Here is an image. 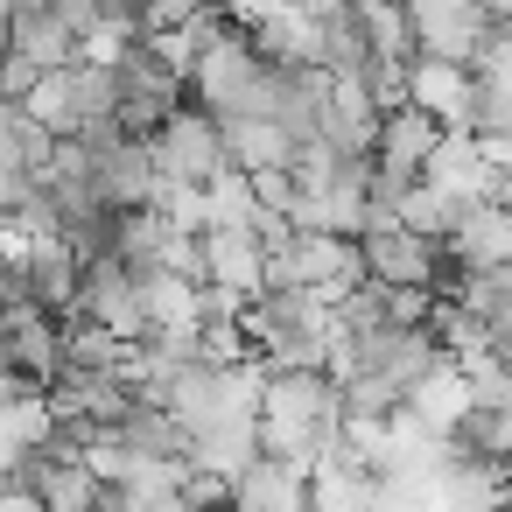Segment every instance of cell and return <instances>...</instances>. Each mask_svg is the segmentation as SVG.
<instances>
[{"label":"cell","mask_w":512,"mask_h":512,"mask_svg":"<svg viewBox=\"0 0 512 512\" xmlns=\"http://www.w3.org/2000/svg\"><path fill=\"white\" fill-rule=\"evenodd\" d=\"M365 281H372L365 246L358 239H337V232H295L267 260V288H302V295H323V302H344Z\"/></svg>","instance_id":"1"},{"label":"cell","mask_w":512,"mask_h":512,"mask_svg":"<svg viewBox=\"0 0 512 512\" xmlns=\"http://www.w3.org/2000/svg\"><path fill=\"white\" fill-rule=\"evenodd\" d=\"M155 169H162V183H176V190H211V183L232 169L225 120L204 113V106H183V113L155 134Z\"/></svg>","instance_id":"2"},{"label":"cell","mask_w":512,"mask_h":512,"mask_svg":"<svg viewBox=\"0 0 512 512\" xmlns=\"http://www.w3.org/2000/svg\"><path fill=\"white\" fill-rule=\"evenodd\" d=\"M71 316H78V323H106V330H120L127 344H148V337H155V323H148V274H134L127 260H92Z\"/></svg>","instance_id":"3"},{"label":"cell","mask_w":512,"mask_h":512,"mask_svg":"<svg viewBox=\"0 0 512 512\" xmlns=\"http://www.w3.org/2000/svg\"><path fill=\"white\" fill-rule=\"evenodd\" d=\"M365 246V267H372V281L379 288H449L456 281V260H449V246H435V239H421V232H372V239H358Z\"/></svg>","instance_id":"4"},{"label":"cell","mask_w":512,"mask_h":512,"mask_svg":"<svg viewBox=\"0 0 512 512\" xmlns=\"http://www.w3.org/2000/svg\"><path fill=\"white\" fill-rule=\"evenodd\" d=\"M407 15H414L421 57H442V64H470L477 71L484 36H491V22H484L477 0H407Z\"/></svg>","instance_id":"5"},{"label":"cell","mask_w":512,"mask_h":512,"mask_svg":"<svg viewBox=\"0 0 512 512\" xmlns=\"http://www.w3.org/2000/svg\"><path fill=\"white\" fill-rule=\"evenodd\" d=\"M379 134H386V106H379V92H372L365 78H330L323 134H316V141H330L337 155L372 162V155H379Z\"/></svg>","instance_id":"6"},{"label":"cell","mask_w":512,"mask_h":512,"mask_svg":"<svg viewBox=\"0 0 512 512\" xmlns=\"http://www.w3.org/2000/svg\"><path fill=\"white\" fill-rule=\"evenodd\" d=\"M407 106H421V113L442 120L449 134H470L477 71H470V64H442V57H414V64H407Z\"/></svg>","instance_id":"7"},{"label":"cell","mask_w":512,"mask_h":512,"mask_svg":"<svg viewBox=\"0 0 512 512\" xmlns=\"http://www.w3.org/2000/svg\"><path fill=\"white\" fill-rule=\"evenodd\" d=\"M442 120H428L421 106H393L386 113V134H379V155H372V169L386 176V183H400V190H414L421 183V169H428V155L442 148Z\"/></svg>","instance_id":"8"},{"label":"cell","mask_w":512,"mask_h":512,"mask_svg":"<svg viewBox=\"0 0 512 512\" xmlns=\"http://www.w3.org/2000/svg\"><path fill=\"white\" fill-rule=\"evenodd\" d=\"M267 246H260V232L253 225H218V232H204V281L211 288H232V295H246V302H260L267 295Z\"/></svg>","instance_id":"9"},{"label":"cell","mask_w":512,"mask_h":512,"mask_svg":"<svg viewBox=\"0 0 512 512\" xmlns=\"http://www.w3.org/2000/svg\"><path fill=\"white\" fill-rule=\"evenodd\" d=\"M8 365L22 379H43V386L64 379V323L50 309H36L29 295L8 302Z\"/></svg>","instance_id":"10"},{"label":"cell","mask_w":512,"mask_h":512,"mask_svg":"<svg viewBox=\"0 0 512 512\" xmlns=\"http://www.w3.org/2000/svg\"><path fill=\"white\" fill-rule=\"evenodd\" d=\"M407 414L428 428V435H442V442H456L463 428H470V414H477V393H470V372L456 365V358H442L414 393H407Z\"/></svg>","instance_id":"11"},{"label":"cell","mask_w":512,"mask_h":512,"mask_svg":"<svg viewBox=\"0 0 512 512\" xmlns=\"http://www.w3.org/2000/svg\"><path fill=\"white\" fill-rule=\"evenodd\" d=\"M260 456H267L260 421H204V428H190V470H204L218 484H239Z\"/></svg>","instance_id":"12"},{"label":"cell","mask_w":512,"mask_h":512,"mask_svg":"<svg viewBox=\"0 0 512 512\" xmlns=\"http://www.w3.org/2000/svg\"><path fill=\"white\" fill-rule=\"evenodd\" d=\"M449 260H456V274L512 267V204H470L463 225L449 232Z\"/></svg>","instance_id":"13"},{"label":"cell","mask_w":512,"mask_h":512,"mask_svg":"<svg viewBox=\"0 0 512 512\" xmlns=\"http://www.w3.org/2000/svg\"><path fill=\"white\" fill-rule=\"evenodd\" d=\"M29 484L43 491V505H50V512H99V498L113 491V484H106V477L71 449V442H57L50 456H36Z\"/></svg>","instance_id":"14"},{"label":"cell","mask_w":512,"mask_h":512,"mask_svg":"<svg viewBox=\"0 0 512 512\" xmlns=\"http://www.w3.org/2000/svg\"><path fill=\"white\" fill-rule=\"evenodd\" d=\"M232 505L239 512H309V477L281 456H260L239 484H232Z\"/></svg>","instance_id":"15"},{"label":"cell","mask_w":512,"mask_h":512,"mask_svg":"<svg viewBox=\"0 0 512 512\" xmlns=\"http://www.w3.org/2000/svg\"><path fill=\"white\" fill-rule=\"evenodd\" d=\"M8 50H22L36 71H71V64H85V36H78V29H71L57 8H36V15H22Z\"/></svg>","instance_id":"16"},{"label":"cell","mask_w":512,"mask_h":512,"mask_svg":"<svg viewBox=\"0 0 512 512\" xmlns=\"http://www.w3.org/2000/svg\"><path fill=\"white\" fill-rule=\"evenodd\" d=\"M225 148L246 176H274V169H295V134L281 120H225Z\"/></svg>","instance_id":"17"},{"label":"cell","mask_w":512,"mask_h":512,"mask_svg":"<svg viewBox=\"0 0 512 512\" xmlns=\"http://www.w3.org/2000/svg\"><path fill=\"white\" fill-rule=\"evenodd\" d=\"M148 323H155V337H204V281L148 274Z\"/></svg>","instance_id":"18"},{"label":"cell","mask_w":512,"mask_h":512,"mask_svg":"<svg viewBox=\"0 0 512 512\" xmlns=\"http://www.w3.org/2000/svg\"><path fill=\"white\" fill-rule=\"evenodd\" d=\"M309 512H379V477L337 449V456L309 477Z\"/></svg>","instance_id":"19"},{"label":"cell","mask_w":512,"mask_h":512,"mask_svg":"<svg viewBox=\"0 0 512 512\" xmlns=\"http://www.w3.org/2000/svg\"><path fill=\"white\" fill-rule=\"evenodd\" d=\"M8 148H0V162H8V176H43L50 155H57V134L43 120H29V106H8Z\"/></svg>","instance_id":"20"},{"label":"cell","mask_w":512,"mask_h":512,"mask_svg":"<svg viewBox=\"0 0 512 512\" xmlns=\"http://www.w3.org/2000/svg\"><path fill=\"white\" fill-rule=\"evenodd\" d=\"M253 218H260V183L232 162V169L211 183V232H218V225H253Z\"/></svg>","instance_id":"21"},{"label":"cell","mask_w":512,"mask_h":512,"mask_svg":"<svg viewBox=\"0 0 512 512\" xmlns=\"http://www.w3.org/2000/svg\"><path fill=\"white\" fill-rule=\"evenodd\" d=\"M141 8V22H148V36H169V29H190V22H204L218 0H134Z\"/></svg>","instance_id":"22"},{"label":"cell","mask_w":512,"mask_h":512,"mask_svg":"<svg viewBox=\"0 0 512 512\" xmlns=\"http://www.w3.org/2000/svg\"><path fill=\"white\" fill-rule=\"evenodd\" d=\"M0 512H50V505H43V491H36L29 477H8V498H0Z\"/></svg>","instance_id":"23"},{"label":"cell","mask_w":512,"mask_h":512,"mask_svg":"<svg viewBox=\"0 0 512 512\" xmlns=\"http://www.w3.org/2000/svg\"><path fill=\"white\" fill-rule=\"evenodd\" d=\"M477 8H484V22L498 29V22H512V0H477Z\"/></svg>","instance_id":"24"},{"label":"cell","mask_w":512,"mask_h":512,"mask_svg":"<svg viewBox=\"0 0 512 512\" xmlns=\"http://www.w3.org/2000/svg\"><path fill=\"white\" fill-rule=\"evenodd\" d=\"M225 512H239V505H225Z\"/></svg>","instance_id":"25"}]
</instances>
